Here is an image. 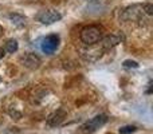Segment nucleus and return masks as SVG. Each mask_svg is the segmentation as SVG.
<instances>
[{
  "mask_svg": "<svg viewBox=\"0 0 153 134\" xmlns=\"http://www.w3.org/2000/svg\"><path fill=\"white\" fill-rule=\"evenodd\" d=\"M66 115H67V111L65 110V109H58V110H55L54 113H51L50 115H48L47 125L48 126H51V127L58 126V125H61L62 122L65 121Z\"/></svg>",
  "mask_w": 153,
  "mask_h": 134,
  "instance_id": "423d86ee",
  "label": "nucleus"
},
{
  "mask_svg": "<svg viewBox=\"0 0 153 134\" xmlns=\"http://www.w3.org/2000/svg\"><path fill=\"white\" fill-rule=\"evenodd\" d=\"M124 67H133V68H137L138 63L134 61H125L124 62Z\"/></svg>",
  "mask_w": 153,
  "mask_h": 134,
  "instance_id": "4468645a",
  "label": "nucleus"
},
{
  "mask_svg": "<svg viewBox=\"0 0 153 134\" xmlns=\"http://www.w3.org/2000/svg\"><path fill=\"white\" fill-rule=\"evenodd\" d=\"M10 19L12 20V23L18 24V26H23V24H26V18L22 16V15H18V13L10 15Z\"/></svg>",
  "mask_w": 153,
  "mask_h": 134,
  "instance_id": "9b49d317",
  "label": "nucleus"
},
{
  "mask_svg": "<svg viewBox=\"0 0 153 134\" xmlns=\"http://www.w3.org/2000/svg\"><path fill=\"white\" fill-rule=\"evenodd\" d=\"M103 48L100 46H95V44H91V46H87L86 48H82L81 50V56L87 62H95L103 55Z\"/></svg>",
  "mask_w": 153,
  "mask_h": 134,
  "instance_id": "7ed1b4c3",
  "label": "nucleus"
},
{
  "mask_svg": "<svg viewBox=\"0 0 153 134\" xmlns=\"http://www.w3.org/2000/svg\"><path fill=\"white\" fill-rule=\"evenodd\" d=\"M0 81H1V78H0Z\"/></svg>",
  "mask_w": 153,
  "mask_h": 134,
  "instance_id": "dca6fc26",
  "label": "nucleus"
},
{
  "mask_svg": "<svg viewBox=\"0 0 153 134\" xmlns=\"http://www.w3.org/2000/svg\"><path fill=\"white\" fill-rule=\"evenodd\" d=\"M120 42H121V38L120 36H117V35H108V36L102 38V39L100 40V44H101V47L103 48V51L106 53V51L114 48Z\"/></svg>",
  "mask_w": 153,
  "mask_h": 134,
  "instance_id": "6e6552de",
  "label": "nucleus"
},
{
  "mask_svg": "<svg viewBox=\"0 0 153 134\" xmlns=\"http://www.w3.org/2000/svg\"><path fill=\"white\" fill-rule=\"evenodd\" d=\"M136 10H137V5L126 8L124 11V13H122V19L124 20H136V19H140L141 11H136Z\"/></svg>",
  "mask_w": 153,
  "mask_h": 134,
  "instance_id": "1a4fd4ad",
  "label": "nucleus"
},
{
  "mask_svg": "<svg viewBox=\"0 0 153 134\" xmlns=\"http://www.w3.org/2000/svg\"><path fill=\"white\" fill-rule=\"evenodd\" d=\"M81 42L85 46L97 44L102 39V27L100 26H87L81 31Z\"/></svg>",
  "mask_w": 153,
  "mask_h": 134,
  "instance_id": "f257e3e1",
  "label": "nucleus"
},
{
  "mask_svg": "<svg viewBox=\"0 0 153 134\" xmlns=\"http://www.w3.org/2000/svg\"><path fill=\"white\" fill-rule=\"evenodd\" d=\"M16 50H18V42H16L15 39L7 40V43H5V46H4V51H7V53H10V54H13Z\"/></svg>",
  "mask_w": 153,
  "mask_h": 134,
  "instance_id": "9d476101",
  "label": "nucleus"
},
{
  "mask_svg": "<svg viewBox=\"0 0 153 134\" xmlns=\"http://www.w3.org/2000/svg\"><path fill=\"white\" fill-rule=\"evenodd\" d=\"M59 46V36L55 34L53 35H48V36H46L45 39L42 40V44H40V47H42V51L46 54H53L54 51L58 48Z\"/></svg>",
  "mask_w": 153,
  "mask_h": 134,
  "instance_id": "39448f33",
  "label": "nucleus"
},
{
  "mask_svg": "<svg viewBox=\"0 0 153 134\" xmlns=\"http://www.w3.org/2000/svg\"><path fill=\"white\" fill-rule=\"evenodd\" d=\"M20 62L24 67L30 68V70H35V68H38L40 66V58L32 53H28V54H26V55H23L20 58Z\"/></svg>",
  "mask_w": 153,
  "mask_h": 134,
  "instance_id": "0eeeda50",
  "label": "nucleus"
},
{
  "mask_svg": "<svg viewBox=\"0 0 153 134\" xmlns=\"http://www.w3.org/2000/svg\"><path fill=\"white\" fill-rule=\"evenodd\" d=\"M136 132V127L132 125H128V126H122L120 129V134H132Z\"/></svg>",
  "mask_w": 153,
  "mask_h": 134,
  "instance_id": "f8f14e48",
  "label": "nucleus"
},
{
  "mask_svg": "<svg viewBox=\"0 0 153 134\" xmlns=\"http://www.w3.org/2000/svg\"><path fill=\"white\" fill-rule=\"evenodd\" d=\"M62 15L55 10H43L36 15V19L42 24H53L55 21L61 20Z\"/></svg>",
  "mask_w": 153,
  "mask_h": 134,
  "instance_id": "20e7f679",
  "label": "nucleus"
},
{
  "mask_svg": "<svg viewBox=\"0 0 153 134\" xmlns=\"http://www.w3.org/2000/svg\"><path fill=\"white\" fill-rule=\"evenodd\" d=\"M106 122H108V117H106L105 114H100V115H95L94 118H91L87 122H85V124L82 125L81 129L85 134H91V133L97 132L100 127H102Z\"/></svg>",
  "mask_w": 153,
  "mask_h": 134,
  "instance_id": "f03ea898",
  "label": "nucleus"
},
{
  "mask_svg": "<svg viewBox=\"0 0 153 134\" xmlns=\"http://www.w3.org/2000/svg\"><path fill=\"white\" fill-rule=\"evenodd\" d=\"M4 53H5V51H4V48H1V47H0V59H1V58H3V56H4V55H5V54H4Z\"/></svg>",
  "mask_w": 153,
  "mask_h": 134,
  "instance_id": "2eb2a0df",
  "label": "nucleus"
},
{
  "mask_svg": "<svg viewBox=\"0 0 153 134\" xmlns=\"http://www.w3.org/2000/svg\"><path fill=\"white\" fill-rule=\"evenodd\" d=\"M143 11H145V13H146V15H149V16L153 15V5L149 4V3H148V4H144Z\"/></svg>",
  "mask_w": 153,
  "mask_h": 134,
  "instance_id": "ddd939ff",
  "label": "nucleus"
}]
</instances>
